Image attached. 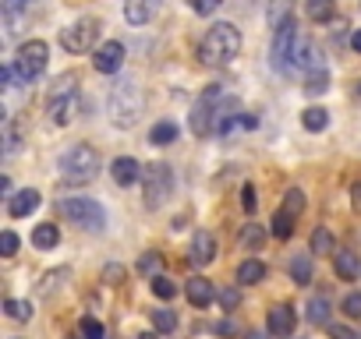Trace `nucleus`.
<instances>
[{
  "label": "nucleus",
  "mask_w": 361,
  "mask_h": 339,
  "mask_svg": "<svg viewBox=\"0 0 361 339\" xmlns=\"http://www.w3.org/2000/svg\"><path fill=\"white\" fill-rule=\"evenodd\" d=\"M78 332H82V339H106V332H103V325L96 318H82Z\"/></svg>",
  "instance_id": "obj_37"
},
{
  "label": "nucleus",
  "mask_w": 361,
  "mask_h": 339,
  "mask_svg": "<svg viewBox=\"0 0 361 339\" xmlns=\"http://www.w3.org/2000/svg\"><path fill=\"white\" fill-rule=\"evenodd\" d=\"M231 113H238V99H227V92H224L220 85H209V89L199 96V103H195V110H192V117H188V127H192L199 138H206V134H213V131L220 127V120L231 117Z\"/></svg>",
  "instance_id": "obj_1"
},
{
  "label": "nucleus",
  "mask_w": 361,
  "mask_h": 339,
  "mask_svg": "<svg viewBox=\"0 0 361 339\" xmlns=\"http://www.w3.org/2000/svg\"><path fill=\"white\" fill-rule=\"evenodd\" d=\"M290 276L298 286H308L312 283V255H294L290 258Z\"/></svg>",
  "instance_id": "obj_23"
},
{
  "label": "nucleus",
  "mask_w": 361,
  "mask_h": 339,
  "mask_svg": "<svg viewBox=\"0 0 361 339\" xmlns=\"http://www.w3.org/2000/svg\"><path fill=\"white\" fill-rule=\"evenodd\" d=\"M36 209H39V191H32V188H25V191H18V195L8 198V212H11V219H25V216L36 212Z\"/></svg>",
  "instance_id": "obj_15"
},
{
  "label": "nucleus",
  "mask_w": 361,
  "mask_h": 339,
  "mask_svg": "<svg viewBox=\"0 0 361 339\" xmlns=\"http://www.w3.org/2000/svg\"><path fill=\"white\" fill-rule=\"evenodd\" d=\"M159 15V0H124V18L131 25H149Z\"/></svg>",
  "instance_id": "obj_14"
},
{
  "label": "nucleus",
  "mask_w": 361,
  "mask_h": 339,
  "mask_svg": "<svg viewBox=\"0 0 361 339\" xmlns=\"http://www.w3.org/2000/svg\"><path fill=\"white\" fill-rule=\"evenodd\" d=\"M18 251V237L11 234V230H4V234H0V255H4V258H11Z\"/></svg>",
  "instance_id": "obj_39"
},
{
  "label": "nucleus",
  "mask_w": 361,
  "mask_h": 339,
  "mask_svg": "<svg viewBox=\"0 0 361 339\" xmlns=\"http://www.w3.org/2000/svg\"><path fill=\"white\" fill-rule=\"evenodd\" d=\"M241 244H245L248 251H259V248L266 244V230H262L259 223H248V226L241 230Z\"/></svg>",
  "instance_id": "obj_28"
},
{
  "label": "nucleus",
  "mask_w": 361,
  "mask_h": 339,
  "mask_svg": "<svg viewBox=\"0 0 361 339\" xmlns=\"http://www.w3.org/2000/svg\"><path fill=\"white\" fill-rule=\"evenodd\" d=\"M305 11L312 22H329L336 15V0H305Z\"/></svg>",
  "instance_id": "obj_22"
},
{
  "label": "nucleus",
  "mask_w": 361,
  "mask_h": 339,
  "mask_svg": "<svg viewBox=\"0 0 361 339\" xmlns=\"http://www.w3.org/2000/svg\"><path fill=\"white\" fill-rule=\"evenodd\" d=\"M238 53H241V32H238L231 22L213 25V29L202 36V43H199V60H202L206 68H224V64H231Z\"/></svg>",
  "instance_id": "obj_2"
},
{
  "label": "nucleus",
  "mask_w": 361,
  "mask_h": 339,
  "mask_svg": "<svg viewBox=\"0 0 361 339\" xmlns=\"http://www.w3.org/2000/svg\"><path fill=\"white\" fill-rule=\"evenodd\" d=\"M159 265H163V258H159L156 251H149V255H142V258H138V272H145V276H156V272H159Z\"/></svg>",
  "instance_id": "obj_38"
},
{
  "label": "nucleus",
  "mask_w": 361,
  "mask_h": 339,
  "mask_svg": "<svg viewBox=\"0 0 361 339\" xmlns=\"http://www.w3.org/2000/svg\"><path fill=\"white\" fill-rule=\"evenodd\" d=\"M266 325H269V335H283V339H287V335L294 332V325H298V314H294L290 304H276V307L269 311Z\"/></svg>",
  "instance_id": "obj_13"
},
{
  "label": "nucleus",
  "mask_w": 361,
  "mask_h": 339,
  "mask_svg": "<svg viewBox=\"0 0 361 339\" xmlns=\"http://www.w3.org/2000/svg\"><path fill=\"white\" fill-rule=\"evenodd\" d=\"M350 46H354V50H357V53H361V29H357V32H354V36H350Z\"/></svg>",
  "instance_id": "obj_48"
},
{
  "label": "nucleus",
  "mask_w": 361,
  "mask_h": 339,
  "mask_svg": "<svg viewBox=\"0 0 361 339\" xmlns=\"http://www.w3.org/2000/svg\"><path fill=\"white\" fill-rule=\"evenodd\" d=\"M135 339H156V332H142V335H135Z\"/></svg>",
  "instance_id": "obj_50"
},
{
  "label": "nucleus",
  "mask_w": 361,
  "mask_h": 339,
  "mask_svg": "<svg viewBox=\"0 0 361 339\" xmlns=\"http://www.w3.org/2000/svg\"><path fill=\"white\" fill-rule=\"evenodd\" d=\"M213 332H216V335H231V332H234V321H216Z\"/></svg>",
  "instance_id": "obj_47"
},
{
  "label": "nucleus",
  "mask_w": 361,
  "mask_h": 339,
  "mask_svg": "<svg viewBox=\"0 0 361 339\" xmlns=\"http://www.w3.org/2000/svg\"><path fill=\"white\" fill-rule=\"evenodd\" d=\"M4 311H8L11 321H29V318H32V304H29V300H15V297H8V300H4Z\"/></svg>",
  "instance_id": "obj_29"
},
{
  "label": "nucleus",
  "mask_w": 361,
  "mask_h": 339,
  "mask_svg": "<svg viewBox=\"0 0 361 339\" xmlns=\"http://www.w3.org/2000/svg\"><path fill=\"white\" fill-rule=\"evenodd\" d=\"M273 237H280V241H287L290 234H294V216H287L283 209H276V216H273Z\"/></svg>",
  "instance_id": "obj_31"
},
{
  "label": "nucleus",
  "mask_w": 361,
  "mask_h": 339,
  "mask_svg": "<svg viewBox=\"0 0 361 339\" xmlns=\"http://www.w3.org/2000/svg\"><path fill=\"white\" fill-rule=\"evenodd\" d=\"M350 198H354V202H350V209H354V212H361V181L350 188Z\"/></svg>",
  "instance_id": "obj_46"
},
{
  "label": "nucleus",
  "mask_w": 361,
  "mask_h": 339,
  "mask_svg": "<svg viewBox=\"0 0 361 339\" xmlns=\"http://www.w3.org/2000/svg\"><path fill=\"white\" fill-rule=\"evenodd\" d=\"M32 244H36L39 251H50V248L61 244V230H57L54 223H39V226L32 230Z\"/></svg>",
  "instance_id": "obj_19"
},
{
  "label": "nucleus",
  "mask_w": 361,
  "mask_h": 339,
  "mask_svg": "<svg viewBox=\"0 0 361 339\" xmlns=\"http://www.w3.org/2000/svg\"><path fill=\"white\" fill-rule=\"evenodd\" d=\"M47 64H50V46L43 39H29L15 53V71H18L22 82H36L47 71Z\"/></svg>",
  "instance_id": "obj_8"
},
{
  "label": "nucleus",
  "mask_w": 361,
  "mask_h": 339,
  "mask_svg": "<svg viewBox=\"0 0 361 339\" xmlns=\"http://www.w3.org/2000/svg\"><path fill=\"white\" fill-rule=\"evenodd\" d=\"M173 191V174L166 162H149L142 166V198H145V209H163V202L170 198Z\"/></svg>",
  "instance_id": "obj_6"
},
{
  "label": "nucleus",
  "mask_w": 361,
  "mask_h": 339,
  "mask_svg": "<svg viewBox=\"0 0 361 339\" xmlns=\"http://www.w3.org/2000/svg\"><path fill=\"white\" fill-rule=\"evenodd\" d=\"M294 68H301V71H322V60H319V46L315 43H298L294 46Z\"/></svg>",
  "instance_id": "obj_18"
},
{
  "label": "nucleus",
  "mask_w": 361,
  "mask_h": 339,
  "mask_svg": "<svg viewBox=\"0 0 361 339\" xmlns=\"http://www.w3.org/2000/svg\"><path fill=\"white\" fill-rule=\"evenodd\" d=\"M188 262L192 265H209V262H216V237L209 234V230H199L195 237H192V255H188Z\"/></svg>",
  "instance_id": "obj_12"
},
{
  "label": "nucleus",
  "mask_w": 361,
  "mask_h": 339,
  "mask_svg": "<svg viewBox=\"0 0 361 339\" xmlns=\"http://www.w3.org/2000/svg\"><path fill=\"white\" fill-rule=\"evenodd\" d=\"M301 124H305V131H326L329 127V113L322 106H308L301 113Z\"/></svg>",
  "instance_id": "obj_24"
},
{
  "label": "nucleus",
  "mask_w": 361,
  "mask_h": 339,
  "mask_svg": "<svg viewBox=\"0 0 361 339\" xmlns=\"http://www.w3.org/2000/svg\"><path fill=\"white\" fill-rule=\"evenodd\" d=\"M333 269H336V276H340V279H357V272H361L357 255H350V251H336Z\"/></svg>",
  "instance_id": "obj_20"
},
{
  "label": "nucleus",
  "mask_w": 361,
  "mask_h": 339,
  "mask_svg": "<svg viewBox=\"0 0 361 339\" xmlns=\"http://www.w3.org/2000/svg\"><path fill=\"white\" fill-rule=\"evenodd\" d=\"M103 279H106V283H121V279H124V269H121V265H106V269H103Z\"/></svg>",
  "instance_id": "obj_44"
},
{
  "label": "nucleus",
  "mask_w": 361,
  "mask_h": 339,
  "mask_svg": "<svg viewBox=\"0 0 361 339\" xmlns=\"http://www.w3.org/2000/svg\"><path fill=\"white\" fill-rule=\"evenodd\" d=\"M305 89H308V96H322V92L329 89V75H326V68H322V71H312L308 82H305Z\"/></svg>",
  "instance_id": "obj_34"
},
{
  "label": "nucleus",
  "mask_w": 361,
  "mask_h": 339,
  "mask_svg": "<svg viewBox=\"0 0 361 339\" xmlns=\"http://www.w3.org/2000/svg\"><path fill=\"white\" fill-rule=\"evenodd\" d=\"M152 293H156L159 300H173V297H177V283H170L166 276H156V279H152Z\"/></svg>",
  "instance_id": "obj_35"
},
{
  "label": "nucleus",
  "mask_w": 361,
  "mask_h": 339,
  "mask_svg": "<svg viewBox=\"0 0 361 339\" xmlns=\"http://www.w3.org/2000/svg\"><path fill=\"white\" fill-rule=\"evenodd\" d=\"M238 304H241V293H238L234 286H227V290H220V307H224V311H234Z\"/></svg>",
  "instance_id": "obj_40"
},
{
  "label": "nucleus",
  "mask_w": 361,
  "mask_h": 339,
  "mask_svg": "<svg viewBox=\"0 0 361 339\" xmlns=\"http://www.w3.org/2000/svg\"><path fill=\"white\" fill-rule=\"evenodd\" d=\"M57 212L64 219H71L75 226L92 230V234H99L106 226V209L96 198H64V202H57Z\"/></svg>",
  "instance_id": "obj_7"
},
{
  "label": "nucleus",
  "mask_w": 361,
  "mask_h": 339,
  "mask_svg": "<svg viewBox=\"0 0 361 339\" xmlns=\"http://www.w3.org/2000/svg\"><path fill=\"white\" fill-rule=\"evenodd\" d=\"M329 332H333V339H354V332H350L347 325H333Z\"/></svg>",
  "instance_id": "obj_45"
},
{
  "label": "nucleus",
  "mask_w": 361,
  "mask_h": 339,
  "mask_svg": "<svg viewBox=\"0 0 361 339\" xmlns=\"http://www.w3.org/2000/svg\"><path fill=\"white\" fill-rule=\"evenodd\" d=\"M333 251V234L329 230H315L312 237V255H329Z\"/></svg>",
  "instance_id": "obj_36"
},
{
  "label": "nucleus",
  "mask_w": 361,
  "mask_h": 339,
  "mask_svg": "<svg viewBox=\"0 0 361 339\" xmlns=\"http://www.w3.org/2000/svg\"><path fill=\"white\" fill-rule=\"evenodd\" d=\"M280 209H283L287 216H294V219H298V216L305 212V191H301V188H290V191L283 195V205H280Z\"/></svg>",
  "instance_id": "obj_27"
},
{
  "label": "nucleus",
  "mask_w": 361,
  "mask_h": 339,
  "mask_svg": "<svg viewBox=\"0 0 361 339\" xmlns=\"http://www.w3.org/2000/svg\"><path fill=\"white\" fill-rule=\"evenodd\" d=\"M245 339H269V335H266V332H248Z\"/></svg>",
  "instance_id": "obj_49"
},
{
  "label": "nucleus",
  "mask_w": 361,
  "mask_h": 339,
  "mask_svg": "<svg viewBox=\"0 0 361 339\" xmlns=\"http://www.w3.org/2000/svg\"><path fill=\"white\" fill-rule=\"evenodd\" d=\"M25 11H29V0H4V22L11 25V32H15V22H18Z\"/></svg>",
  "instance_id": "obj_33"
},
{
  "label": "nucleus",
  "mask_w": 361,
  "mask_h": 339,
  "mask_svg": "<svg viewBox=\"0 0 361 339\" xmlns=\"http://www.w3.org/2000/svg\"><path fill=\"white\" fill-rule=\"evenodd\" d=\"M110 174H114V181H117L121 188H131L135 181H142V166H138L131 155H121V159H114Z\"/></svg>",
  "instance_id": "obj_16"
},
{
  "label": "nucleus",
  "mask_w": 361,
  "mask_h": 339,
  "mask_svg": "<svg viewBox=\"0 0 361 339\" xmlns=\"http://www.w3.org/2000/svg\"><path fill=\"white\" fill-rule=\"evenodd\" d=\"M343 314L347 318H361V293H347L343 297Z\"/></svg>",
  "instance_id": "obj_41"
},
{
  "label": "nucleus",
  "mask_w": 361,
  "mask_h": 339,
  "mask_svg": "<svg viewBox=\"0 0 361 339\" xmlns=\"http://www.w3.org/2000/svg\"><path fill=\"white\" fill-rule=\"evenodd\" d=\"M255 205H259L255 184H245V188H241V209H245V212H255Z\"/></svg>",
  "instance_id": "obj_42"
},
{
  "label": "nucleus",
  "mask_w": 361,
  "mask_h": 339,
  "mask_svg": "<svg viewBox=\"0 0 361 339\" xmlns=\"http://www.w3.org/2000/svg\"><path fill=\"white\" fill-rule=\"evenodd\" d=\"M92 68H96L99 75H117V71L124 68V46H121L117 39L103 43V46L96 50V57H92Z\"/></svg>",
  "instance_id": "obj_11"
},
{
  "label": "nucleus",
  "mask_w": 361,
  "mask_h": 339,
  "mask_svg": "<svg viewBox=\"0 0 361 339\" xmlns=\"http://www.w3.org/2000/svg\"><path fill=\"white\" fill-rule=\"evenodd\" d=\"M185 293H188V300H192L195 307H209V304H213V297H216V290H213V283H209L206 276L188 279V283H185Z\"/></svg>",
  "instance_id": "obj_17"
},
{
  "label": "nucleus",
  "mask_w": 361,
  "mask_h": 339,
  "mask_svg": "<svg viewBox=\"0 0 361 339\" xmlns=\"http://www.w3.org/2000/svg\"><path fill=\"white\" fill-rule=\"evenodd\" d=\"M142 106H145V96H142V89L135 85V78H121V82L110 89L106 110H110V124H114V127H135L138 117H142Z\"/></svg>",
  "instance_id": "obj_3"
},
{
  "label": "nucleus",
  "mask_w": 361,
  "mask_h": 339,
  "mask_svg": "<svg viewBox=\"0 0 361 339\" xmlns=\"http://www.w3.org/2000/svg\"><path fill=\"white\" fill-rule=\"evenodd\" d=\"M78 110H82V92H78V85H75V75H64V78L54 82V89H50L47 113H50V120H54L57 127H68V124L78 117Z\"/></svg>",
  "instance_id": "obj_5"
},
{
  "label": "nucleus",
  "mask_w": 361,
  "mask_h": 339,
  "mask_svg": "<svg viewBox=\"0 0 361 339\" xmlns=\"http://www.w3.org/2000/svg\"><path fill=\"white\" fill-rule=\"evenodd\" d=\"M149 141H152V145H170V141H177V124H173V120H159V124L149 131Z\"/></svg>",
  "instance_id": "obj_25"
},
{
  "label": "nucleus",
  "mask_w": 361,
  "mask_h": 339,
  "mask_svg": "<svg viewBox=\"0 0 361 339\" xmlns=\"http://www.w3.org/2000/svg\"><path fill=\"white\" fill-rule=\"evenodd\" d=\"M294 46H298V29H294L290 18H283V25L276 29L273 46H269V64H273V71L287 75V71L294 68Z\"/></svg>",
  "instance_id": "obj_9"
},
{
  "label": "nucleus",
  "mask_w": 361,
  "mask_h": 339,
  "mask_svg": "<svg viewBox=\"0 0 361 339\" xmlns=\"http://www.w3.org/2000/svg\"><path fill=\"white\" fill-rule=\"evenodd\" d=\"M308 321H312V325H326V321H329V300H326V297H312V304H308Z\"/></svg>",
  "instance_id": "obj_32"
},
{
  "label": "nucleus",
  "mask_w": 361,
  "mask_h": 339,
  "mask_svg": "<svg viewBox=\"0 0 361 339\" xmlns=\"http://www.w3.org/2000/svg\"><path fill=\"white\" fill-rule=\"evenodd\" d=\"M152 314V328L156 332H173L177 328V314L170 311V307H156V311H149Z\"/></svg>",
  "instance_id": "obj_30"
},
{
  "label": "nucleus",
  "mask_w": 361,
  "mask_h": 339,
  "mask_svg": "<svg viewBox=\"0 0 361 339\" xmlns=\"http://www.w3.org/2000/svg\"><path fill=\"white\" fill-rule=\"evenodd\" d=\"M96 39H99V22L96 18H82V22H75V25H68L61 32V46L68 53H85Z\"/></svg>",
  "instance_id": "obj_10"
},
{
  "label": "nucleus",
  "mask_w": 361,
  "mask_h": 339,
  "mask_svg": "<svg viewBox=\"0 0 361 339\" xmlns=\"http://www.w3.org/2000/svg\"><path fill=\"white\" fill-rule=\"evenodd\" d=\"M57 170L64 184H89L99 174V152L92 145H75L57 159Z\"/></svg>",
  "instance_id": "obj_4"
},
{
  "label": "nucleus",
  "mask_w": 361,
  "mask_h": 339,
  "mask_svg": "<svg viewBox=\"0 0 361 339\" xmlns=\"http://www.w3.org/2000/svg\"><path fill=\"white\" fill-rule=\"evenodd\" d=\"M262 279H266V265H262L259 258L241 262V269H238V283H241V286H252V283H262Z\"/></svg>",
  "instance_id": "obj_21"
},
{
  "label": "nucleus",
  "mask_w": 361,
  "mask_h": 339,
  "mask_svg": "<svg viewBox=\"0 0 361 339\" xmlns=\"http://www.w3.org/2000/svg\"><path fill=\"white\" fill-rule=\"evenodd\" d=\"M220 4H224V0H192V11H199V15H213Z\"/></svg>",
  "instance_id": "obj_43"
},
{
  "label": "nucleus",
  "mask_w": 361,
  "mask_h": 339,
  "mask_svg": "<svg viewBox=\"0 0 361 339\" xmlns=\"http://www.w3.org/2000/svg\"><path fill=\"white\" fill-rule=\"evenodd\" d=\"M18 148H22V127H18L15 120H8V124H4V155L11 159Z\"/></svg>",
  "instance_id": "obj_26"
}]
</instances>
